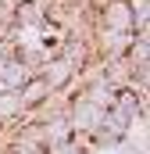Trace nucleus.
I'll return each mask as SVG.
<instances>
[{
  "label": "nucleus",
  "mask_w": 150,
  "mask_h": 154,
  "mask_svg": "<svg viewBox=\"0 0 150 154\" xmlns=\"http://www.w3.org/2000/svg\"><path fill=\"white\" fill-rule=\"evenodd\" d=\"M0 154H11V151H7V147H4V151H0Z\"/></svg>",
  "instance_id": "nucleus-5"
},
{
  "label": "nucleus",
  "mask_w": 150,
  "mask_h": 154,
  "mask_svg": "<svg viewBox=\"0 0 150 154\" xmlns=\"http://www.w3.org/2000/svg\"><path fill=\"white\" fill-rule=\"evenodd\" d=\"M0 151H4V143H0Z\"/></svg>",
  "instance_id": "nucleus-6"
},
{
  "label": "nucleus",
  "mask_w": 150,
  "mask_h": 154,
  "mask_svg": "<svg viewBox=\"0 0 150 154\" xmlns=\"http://www.w3.org/2000/svg\"><path fill=\"white\" fill-rule=\"evenodd\" d=\"M97 29H107V32H132V7L129 0H107L100 11H97Z\"/></svg>",
  "instance_id": "nucleus-2"
},
{
  "label": "nucleus",
  "mask_w": 150,
  "mask_h": 154,
  "mask_svg": "<svg viewBox=\"0 0 150 154\" xmlns=\"http://www.w3.org/2000/svg\"><path fill=\"white\" fill-rule=\"evenodd\" d=\"M64 118H68V125H72V136H89V140H93V133H97L100 122H104V111L93 108L89 100H82L79 93H72Z\"/></svg>",
  "instance_id": "nucleus-1"
},
{
  "label": "nucleus",
  "mask_w": 150,
  "mask_h": 154,
  "mask_svg": "<svg viewBox=\"0 0 150 154\" xmlns=\"http://www.w3.org/2000/svg\"><path fill=\"white\" fill-rule=\"evenodd\" d=\"M79 97H82V100H89V104H93V108H100V111H111L118 90L107 86L104 79H93V82H82V86H79Z\"/></svg>",
  "instance_id": "nucleus-4"
},
{
  "label": "nucleus",
  "mask_w": 150,
  "mask_h": 154,
  "mask_svg": "<svg viewBox=\"0 0 150 154\" xmlns=\"http://www.w3.org/2000/svg\"><path fill=\"white\" fill-rule=\"evenodd\" d=\"M39 79H43L54 93H64V90H72V86H75L79 72H75L64 57H57V54H54V57H46V65L39 68Z\"/></svg>",
  "instance_id": "nucleus-3"
}]
</instances>
